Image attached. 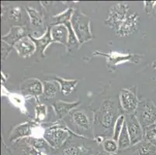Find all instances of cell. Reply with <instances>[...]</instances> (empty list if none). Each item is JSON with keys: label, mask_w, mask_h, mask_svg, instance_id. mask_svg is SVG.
Returning a JSON list of instances; mask_svg holds the SVG:
<instances>
[{"label": "cell", "mask_w": 156, "mask_h": 155, "mask_svg": "<svg viewBox=\"0 0 156 155\" xmlns=\"http://www.w3.org/2000/svg\"><path fill=\"white\" fill-rule=\"evenodd\" d=\"M69 115H71L72 123L76 128L79 134H84L85 133L90 132L93 128V123L85 111L74 109Z\"/></svg>", "instance_id": "obj_10"}, {"label": "cell", "mask_w": 156, "mask_h": 155, "mask_svg": "<svg viewBox=\"0 0 156 155\" xmlns=\"http://www.w3.org/2000/svg\"><path fill=\"white\" fill-rule=\"evenodd\" d=\"M125 124L131 142V146L137 144L144 140V133L135 114H126Z\"/></svg>", "instance_id": "obj_9"}, {"label": "cell", "mask_w": 156, "mask_h": 155, "mask_svg": "<svg viewBox=\"0 0 156 155\" xmlns=\"http://www.w3.org/2000/svg\"><path fill=\"white\" fill-rule=\"evenodd\" d=\"M27 12L29 16L30 23L34 26L39 27L44 24V16L37 9L33 6L27 7Z\"/></svg>", "instance_id": "obj_23"}, {"label": "cell", "mask_w": 156, "mask_h": 155, "mask_svg": "<svg viewBox=\"0 0 156 155\" xmlns=\"http://www.w3.org/2000/svg\"><path fill=\"white\" fill-rule=\"evenodd\" d=\"M121 109L126 114L135 113L139 104L138 99L137 97V87L121 89L119 96Z\"/></svg>", "instance_id": "obj_7"}, {"label": "cell", "mask_w": 156, "mask_h": 155, "mask_svg": "<svg viewBox=\"0 0 156 155\" xmlns=\"http://www.w3.org/2000/svg\"><path fill=\"white\" fill-rule=\"evenodd\" d=\"M51 34L54 43H59L65 47L68 46L69 32V29L65 25L52 26V27H51Z\"/></svg>", "instance_id": "obj_20"}, {"label": "cell", "mask_w": 156, "mask_h": 155, "mask_svg": "<svg viewBox=\"0 0 156 155\" xmlns=\"http://www.w3.org/2000/svg\"><path fill=\"white\" fill-rule=\"evenodd\" d=\"M155 9H156V8H155Z\"/></svg>", "instance_id": "obj_36"}, {"label": "cell", "mask_w": 156, "mask_h": 155, "mask_svg": "<svg viewBox=\"0 0 156 155\" xmlns=\"http://www.w3.org/2000/svg\"><path fill=\"white\" fill-rule=\"evenodd\" d=\"M9 155H40L37 150L25 139H21L14 142V144L7 149Z\"/></svg>", "instance_id": "obj_13"}, {"label": "cell", "mask_w": 156, "mask_h": 155, "mask_svg": "<svg viewBox=\"0 0 156 155\" xmlns=\"http://www.w3.org/2000/svg\"><path fill=\"white\" fill-rule=\"evenodd\" d=\"M28 36L30 37V39L32 40V41L34 42L35 44H36L37 50L40 51V55H41V56L42 58H45L44 53L45 51H46L47 48H48L49 45L54 43L51 37V34L50 26H48V27H47L45 33L41 37H35L32 36L31 34H29Z\"/></svg>", "instance_id": "obj_19"}, {"label": "cell", "mask_w": 156, "mask_h": 155, "mask_svg": "<svg viewBox=\"0 0 156 155\" xmlns=\"http://www.w3.org/2000/svg\"><path fill=\"white\" fill-rule=\"evenodd\" d=\"M113 155H118V153H117V154H113Z\"/></svg>", "instance_id": "obj_34"}, {"label": "cell", "mask_w": 156, "mask_h": 155, "mask_svg": "<svg viewBox=\"0 0 156 155\" xmlns=\"http://www.w3.org/2000/svg\"><path fill=\"white\" fill-rule=\"evenodd\" d=\"M121 152L127 155H156V145L144 140Z\"/></svg>", "instance_id": "obj_12"}, {"label": "cell", "mask_w": 156, "mask_h": 155, "mask_svg": "<svg viewBox=\"0 0 156 155\" xmlns=\"http://www.w3.org/2000/svg\"><path fill=\"white\" fill-rule=\"evenodd\" d=\"M120 102L116 99H108L103 101L100 108L94 113L93 125L96 136H112L113 128L120 115ZM95 136V137H96ZM106 139V138H104Z\"/></svg>", "instance_id": "obj_1"}, {"label": "cell", "mask_w": 156, "mask_h": 155, "mask_svg": "<svg viewBox=\"0 0 156 155\" xmlns=\"http://www.w3.org/2000/svg\"><path fill=\"white\" fill-rule=\"evenodd\" d=\"M35 110H36V121H44V119L46 117V106L38 105Z\"/></svg>", "instance_id": "obj_29"}, {"label": "cell", "mask_w": 156, "mask_h": 155, "mask_svg": "<svg viewBox=\"0 0 156 155\" xmlns=\"http://www.w3.org/2000/svg\"><path fill=\"white\" fill-rule=\"evenodd\" d=\"M93 149L83 143L71 141L70 137L61 148L55 150L52 155H92Z\"/></svg>", "instance_id": "obj_8"}, {"label": "cell", "mask_w": 156, "mask_h": 155, "mask_svg": "<svg viewBox=\"0 0 156 155\" xmlns=\"http://www.w3.org/2000/svg\"><path fill=\"white\" fill-rule=\"evenodd\" d=\"M144 140H147L148 142L154 143L156 145V127L155 126H151L150 127L147 128L144 130Z\"/></svg>", "instance_id": "obj_27"}, {"label": "cell", "mask_w": 156, "mask_h": 155, "mask_svg": "<svg viewBox=\"0 0 156 155\" xmlns=\"http://www.w3.org/2000/svg\"><path fill=\"white\" fill-rule=\"evenodd\" d=\"M134 114L144 130L155 124L156 106L151 100L144 99L139 101L138 106Z\"/></svg>", "instance_id": "obj_4"}, {"label": "cell", "mask_w": 156, "mask_h": 155, "mask_svg": "<svg viewBox=\"0 0 156 155\" xmlns=\"http://www.w3.org/2000/svg\"><path fill=\"white\" fill-rule=\"evenodd\" d=\"M117 143H118L119 146V151L124 150L126 149L129 148L130 147H131V142H130V136H129L127 126H126L125 123H124V128H123V130H122L121 133L120 134V136H119Z\"/></svg>", "instance_id": "obj_25"}, {"label": "cell", "mask_w": 156, "mask_h": 155, "mask_svg": "<svg viewBox=\"0 0 156 155\" xmlns=\"http://www.w3.org/2000/svg\"><path fill=\"white\" fill-rule=\"evenodd\" d=\"M93 56L104 57L106 59L107 68L110 72H115L117 66L120 64L124 62H132L134 64H137L143 58V55L138 54H122L117 51H110L109 53H103L100 51H95L93 52Z\"/></svg>", "instance_id": "obj_3"}, {"label": "cell", "mask_w": 156, "mask_h": 155, "mask_svg": "<svg viewBox=\"0 0 156 155\" xmlns=\"http://www.w3.org/2000/svg\"><path fill=\"white\" fill-rule=\"evenodd\" d=\"M129 10V5L126 2H119L110 8L105 19V25L117 32L125 20Z\"/></svg>", "instance_id": "obj_5"}, {"label": "cell", "mask_w": 156, "mask_h": 155, "mask_svg": "<svg viewBox=\"0 0 156 155\" xmlns=\"http://www.w3.org/2000/svg\"><path fill=\"white\" fill-rule=\"evenodd\" d=\"M71 23L80 46L94 38L91 30V19L79 9H75Z\"/></svg>", "instance_id": "obj_2"}, {"label": "cell", "mask_w": 156, "mask_h": 155, "mask_svg": "<svg viewBox=\"0 0 156 155\" xmlns=\"http://www.w3.org/2000/svg\"><path fill=\"white\" fill-rule=\"evenodd\" d=\"M99 154H100V153H94V154H92V155H99Z\"/></svg>", "instance_id": "obj_32"}, {"label": "cell", "mask_w": 156, "mask_h": 155, "mask_svg": "<svg viewBox=\"0 0 156 155\" xmlns=\"http://www.w3.org/2000/svg\"><path fill=\"white\" fill-rule=\"evenodd\" d=\"M14 48L17 52L18 55L21 58H30L32 56L37 50L36 44L30 39L29 36L25 37L20 41H18L15 45Z\"/></svg>", "instance_id": "obj_15"}, {"label": "cell", "mask_w": 156, "mask_h": 155, "mask_svg": "<svg viewBox=\"0 0 156 155\" xmlns=\"http://www.w3.org/2000/svg\"><path fill=\"white\" fill-rule=\"evenodd\" d=\"M80 104V101L68 102L59 100L52 103V107L55 110L57 118L58 119H61L69 113L70 114L71 112L73 111L76 108H77Z\"/></svg>", "instance_id": "obj_18"}, {"label": "cell", "mask_w": 156, "mask_h": 155, "mask_svg": "<svg viewBox=\"0 0 156 155\" xmlns=\"http://www.w3.org/2000/svg\"><path fill=\"white\" fill-rule=\"evenodd\" d=\"M124 123H125V115L122 114L117 119V121L115 123L114 128H113V139L116 141H118L119 136H120V133L124 128Z\"/></svg>", "instance_id": "obj_26"}, {"label": "cell", "mask_w": 156, "mask_h": 155, "mask_svg": "<svg viewBox=\"0 0 156 155\" xmlns=\"http://www.w3.org/2000/svg\"><path fill=\"white\" fill-rule=\"evenodd\" d=\"M70 131L62 126H52L44 131L43 138L55 150L61 148L70 137Z\"/></svg>", "instance_id": "obj_6"}, {"label": "cell", "mask_w": 156, "mask_h": 155, "mask_svg": "<svg viewBox=\"0 0 156 155\" xmlns=\"http://www.w3.org/2000/svg\"><path fill=\"white\" fill-rule=\"evenodd\" d=\"M44 98L46 100H49L55 97L58 92L59 84L56 81H44Z\"/></svg>", "instance_id": "obj_22"}, {"label": "cell", "mask_w": 156, "mask_h": 155, "mask_svg": "<svg viewBox=\"0 0 156 155\" xmlns=\"http://www.w3.org/2000/svg\"><path fill=\"white\" fill-rule=\"evenodd\" d=\"M21 92L24 95H30L33 96H38L44 92L43 82L39 79H28L21 85Z\"/></svg>", "instance_id": "obj_16"}, {"label": "cell", "mask_w": 156, "mask_h": 155, "mask_svg": "<svg viewBox=\"0 0 156 155\" xmlns=\"http://www.w3.org/2000/svg\"><path fill=\"white\" fill-rule=\"evenodd\" d=\"M35 127L34 123L26 122L15 128L9 136V141L16 142L24 137H29L33 135V130Z\"/></svg>", "instance_id": "obj_17"}, {"label": "cell", "mask_w": 156, "mask_h": 155, "mask_svg": "<svg viewBox=\"0 0 156 155\" xmlns=\"http://www.w3.org/2000/svg\"><path fill=\"white\" fill-rule=\"evenodd\" d=\"M140 22V15L137 12H129L125 20L120 26L118 30L116 32L117 35L120 37L130 36L134 33L138 28Z\"/></svg>", "instance_id": "obj_11"}, {"label": "cell", "mask_w": 156, "mask_h": 155, "mask_svg": "<svg viewBox=\"0 0 156 155\" xmlns=\"http://www.w3.org/2000/svg\"><path fill=\"white\" fill-rule=\"evenodd\" d=\"M6 155H9V154H8V153H6Z\"/></svg>", "instance_id": "obj_35"}, {"label": "cell", "mask_w": 156, "mask_h": 155, "mask_svg": "<svg viewBox=\"0 0 156 155\" xmlns=\"http://www.w3.org/2000/svg\"><path fill=\"white\" fill-rule=\"evenodd\" d=\"M152 68H154V69H156V62H154V63L152 64Z\"/></svg>", "instance_id": "obj_31"}, {"label": "cell", "mask_w": 156, "mask_h": 155, "mask_svg": "<svg viewBox=\"0 0 156 155\" xmlns=\"http://www.w3.org/2000/svg\"><path fill=\"white\" fill-rule=\"evenodd\" d=\"M25 37H27V27L26 26H12L6 35L2 37V42L14 48V45Z\"/></svg>", "instance_id": "obj_14"}, {"label": "cell", "mask_w": 156, "mask_h": 155, "mask_svg": "<svg viewBox=\"0 0 156 155\" xmlns=\"http://www.w3.org/2000/svg\"><path fill=\"white\" fill-rule=\"evenodd\" d=\"M144 4V11L148 14L154 13V9L156 8V1H145Z\"/></svg>", "instance_id": "obj_30"}, {"label": "cell", "mask_w": 156, "mask_h": 155, "mask_svg": "<svg viewBox=\"0 0 156 155\" xmlns=\"http://www.w3.org/2000/svg\"><path fill=\"white\" fill-rule=\"evenodd\" d=\"M103 151L106 155L117 154L119 152V146L117 141L113 138H106L102 143Z\"/></svg>", "instance_id": "obj_24"}, {"label": "cell", "mask_w": 156, "mask_h": 155, "mask_svg": "<svg viewBox=\"0 0 156 155\" xmlns=\"http://www.w3.org/2000/svg\"><path fill=\"white\" fill-rule=\"evenodd\" d=\"M21 12L20 7H11L8 11V18L15 22H19L21 19Z\"/></svg>", "instance_id": "obj_28"}, {"label": "cell", "mask_w": 156, "mask_h": 155, "mask_svg": "<svg viewBox=\"0 0 156 155\" xmlns=\"http://www.w3.org/2000/svg\"><path fill=\"white\" fill-rule=\"evenodd\" d=\"M154 126H155V127H156V122H155V124H154Z\"/></svg>", "instance_id": "obj_33"}, {"label": "cell", "mask_w": 156, "mask_h": 155, "mask_svg": "<svg viewBox=\"0 0 156 155\" xmlns=\"http://www.w3.org/2000/svg\"><path fill=\"white\" fill-rule=\"evenodd\" d=\"M54 81H56L59 84L61 88V92L64 96H69L72 93L78 85V80H67L62 79L61 77L55 76Z\"/></svg>", "instance_id": "obj_21"}]
</instances>
